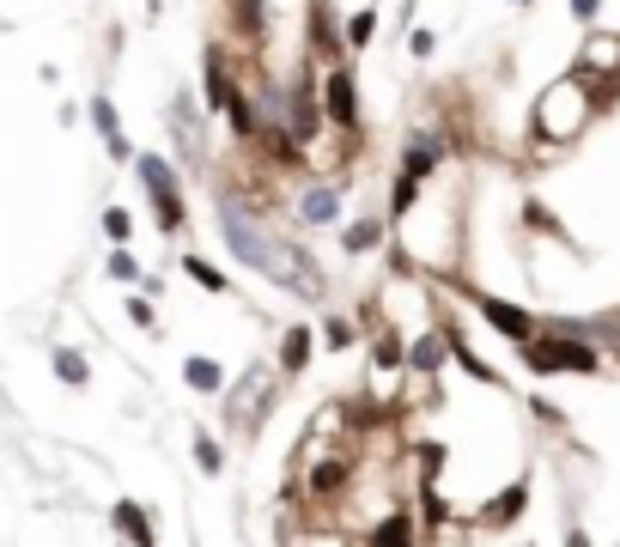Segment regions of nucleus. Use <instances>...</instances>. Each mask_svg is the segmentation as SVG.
Returning <instances> with one entry per match:
<instances>
[{"label":"nucleus","instance_id":"nucleus-31","mask_svg":"<svg viewBox=\"0 0 620 547\" xmlns=\"http://www.w3.org/2000/svg\"><path fill=\"white\" fill-rule=\"evenodd\" d=\"M408 49H414V55L426 61V55H432V31H414V37H408Z\"/></svg>","mask_w":620,"mask_h":547},{"label":"nucleus","instance_id":"nucleus-22","mask_svg":"<svg viewBox=\"0 0 620 547\" xmlns=\"http://www.w3.org/2000/svg\"><path fill=\"white\" fill-rule=\"evenodd\" d=\"M371 541H377V547H383V541H414V523L396 511V517H383V523L371 529Z\"/></svg>","mask_w":620,"mask_h":547},{"label":"nucleus","instance_id":"nucleus-3","mask_svg":"<svg viewBox=\"0 0 620 547\" xmlns=\"http://www.w3.org/2000/svg\"><path fill=\"white\" fill-rule=\"evenodd\" d=\"M274 383H280L274 365H250V371L238 377V389H231V402H225V420H231V426H256V420L268 414V402H274Z\"/></svg>","mask_w":620,"mask_h":547},{"label":"nucleus","instance_id":"nucleus-14","mask_svg":"<svg viewBox=\"0 0 620 547\" xmlns=\"http://www.w3.org/2000/svg\"><path fill=\"white\" fill-rule=\"evenodd\" d=\"M183 377H189V389H201V396L225 389V371H219V359H207V353H195V359L183 365Z\"/></svg>","mask_w":620,"mask_h":547},{"label":"nucleus","instance_id":"nucleus-1","mask_svg":"<svg viewBox=\"0 0 620 547\" xmlns=\"http://www.w3.org/2000/svg\"><path fill=\"white\" fill-rule=\"evenodd\" d=\"M219 231H225L231 256H238L244 268H256V274H268V280H280V286H292V292H304V298L323 292V274H310V256H304L298 244L274 238V231H262L244 207L219 201Z\"/></svg>","mask_w":620,"mask_h":547},{"label":"nucleus","instance_id":"nucleus-13","mask_svg":"<svg viewBox=\"0 0 620 547\" xmlns=\"http://www.w3.org/2000/svg\"><path fill=\"white\" fill-rule=\"evenodd\" d=\"M92 122H98V134H104V146L116 152V159H128V140H122V128H116V104H110V98H92Z\"/></svg>","mask_w":620,"mask_h":547},{"label":"nucleus","instance_id":"nucleus-9","mask_svg":"<svg viewBox=\"0 0 620 547\" xmlns=\"http://www.w3.org/2000/svg\"><path fill=\"white\" fill-rule=\"evenodd\" d=\"M438 159H444V146H438L432 134H414V140H408V159H402V177H414V183H420V177H432V171H438Z\"/></svg>","mask_w":620,"mask_h":547},{"label":"nucleus","instance_id":"nucleus-4","mask_svg":"<svg viewBox=\"0 0 620 547\" xmlns=\"http://www.w3.org/2000/svg\"><path fill=\"white\" fill-rule=\"evenodd\" d=\"M134 171H140V183H146V195H152V207H159V225L165 231H177L183 225V195H177V171L159 159V152H140L134 159Z\"/></svg>","mask_w":620,"mask_h":547},{"label":"nucleus","instance_id":"nucleus-7","mask_svg":"<svg viewBox=\"0 0 620 547\" xmlns=\"http://www.w3.org/2000/svg\"><path fill=\"white\" fill-rule=\"evenodd\" d=\"M347 475H353V462H347V456H323V462H310V499L341 493V487H347Z\"/></svg>","mask_w":620,"mask_h":547},{"label":"nucleus","instance_id":"nucleus-16","mask_svg":"<svg viewBox=\"0 0 620 547\" xmlns=\"http://www.w3.org/2000/svg\"><path fill=\"white\" fill-rule=\"evenodd\" d=\"M231 92H238V86H231V67H225V55L213 49V55H207V98L225 110V104H231Z\"/></svg>","mask_w":620,"mask_h":547},{"label":"nucleus","instance_id":"nucleus-2","mask_svg":"<svg viewBox=\"0 0 620 547\" xmlns=\"http://www.w3.org/2000/svg\"><path fill=\"white\" fill-rule=\"evenodd\" d=\"M523 365L529 371H602V359H596V347H584L578 335H566V329H554V335H529L523 341Z\"/></svg>","mask_w":620,"mask_h":547},{"label":"nucleus","instance_id":"nucleus-20","mask_svg":"<svg viewBox=\"0 0 620 547\" xmlns=\"http://www.w3.org/2000/svg\"><path fill=\"white\" fill-rule=\"evenodd\" d=\"M383 244V219H359L353 231H347V250L359 256V250H377Z\"/></svg>","mask_w":620,"mask_h":547},{"label":"nucleus","instance_id":"nucleus-30","mask_svg":"<svg viewBox=\"0 0 620 547\" xmlns=\"http://www.w3.org/2000/svg\"><path fill=\"white\" fill-rule=\"evenodd\" d=\"M128 317H134L140 329H152V304H146V298H134V304H128Z\"/></svg>","mask_w":620,"mask_h":547},{"label":"nucleus","instance_id":"nucleus-5","mask_svg":"<svg viewBox=\"0 0 620 547\" xmlns=\"http://www.w3.org/2000/svg\"><path fill=\"white\" fill-rule=\"evenodd\" d=\"M323 116H329L341 134L359 128V92H353V73H347V67H329V80H323Z\"/></svg>","mask_w":620,"mask_h":547},{"label":"nucleus","instance_id":"nucleus-28","mask_svg":"<svg viewBox=\"0 0 620 547\" xmlns=\"http://www.w3.org/2000/svg\"><path fill=\"white\" fill-rule=\"evenodd\" d=\"M523 219H529L535 231H554V238H560V225H554V213H548V207H523Z\"/></svg>","mask_w":620,"mask_h":547},{"label":"nucleus","instance_id":"nucleus-23","mask_svg":"<svg viewBox=\"0 0 620 547\" xmlns=\"http://www.w3.org/2000/svg\"><path fill=\"white\" fill-rule=\"evenodd\" d=\"M183 268H189V280H195V286H207V292H225V274H219L213 262H201V256H189Z\"/></svg>","mask_w":620,"mask_h":547},{"label":"nucleus","instance_id":"nucleus-12","mask_svg":"<svg viewBox=\"0 0 620 547\" xmlns=\"http://www.w3.org/2000/svg\"><path fill=\"white\" fill-rule=\"evenodd\" d=\"M371 365H377V371H396V365H408V341H402L390 323H383V335L371 341Z\"/></svg>","mask_w":620,"mask_h":547},{"label":"nucleus","instance_id":"nucleus-10","mask_svg":"<svg viewBox=\"0 0 620 547\" xmlns=\"http://www.w3.org/2000/svg\"><path fill=\"white\" fill-rule=\"evenodd\" d=\"M298 219H304V225H335V219H341V189H304Z\"/></svg>","mask_w":620,"mask_h":547},{"label":"nucleus","instance_id":"nucleus-18","mask_svg":"<svg viewBox=\"0 0 620 547\" xmlns=\"http://www.w3.org/2000/svg\"><path fill=\"white\" fill-rule=\"evenodd\" d=\"M116 529H122L128 541H152V517H146L134 499H122V505H116Z\"/></svg>","mask_w":620,"mask_h":547},{"label":"nucleus","instance_id":"nucleus-11","mask_svg":"<svg viewBox=\"0 0 620 547\" xmlns=\"http://www.w3.org/2000/svg\"><path fill=\"white\" fill-rule=\"evenodd\" d=\"M444 353H450V335H444V329H432V335H420V341L408 347V371L432 377V371L444 365Z\"/></svg>","mask_w":620,"mask_h":547},{"label":"nucleus","instance_id":"nucleus-24","mask_svg":"<svg viewBox=\"0 0 620 547\" xmlns=\"http://www.w3.org/2000/svg\"><path fill=\"white\" fill-rule=\"evenodd\" d=\"M195 456H201V468H207V475H219V468H225V456H219V444H213L207 432H195Z\"/></svg>","mask_w":620,"mask_h":547},{"label":"nucleus","instance_id":"nucleus-21","mask_svg":"<svg viewBox=\"0 0 620 547\" xmlns=\"http://www.w3.org/2000/svg\"><path fill=\"white\" fill-rule=\"evenodd\" d=\"M371 37H377V7H359V13L347 19V43H353V49H365Z\"/></svg>","mask_w":620,"mask_h":547},{"label":"nucleus","instance_id":"nucleus-27","mask_svg":"<svg viewBox=\"0 0 620 547\" xmlns=\"http://www.w3.org/2000/svg\"><path fill=\"white\" fill-rule=\"evenodd\" d=\"M110 274H116V280H140V262H134L128 250H116V256H110Z\"/></svg>","mask_w":620,"mask_h":547},{"label":"nucleus","instance_id":"nucleus-29","mask_svg":"<svg viewBox=\"0 0 620 547\" xmlns=\"http://www.w3.org/2000/svg\"><path fill=\"white\" fill-rule=\"evenodd\" d=\"M596 13H602V0H572V19H584V25H590Z\"/></svg>","mask_w":620,"mask_h":547},{"label":"nucleus","instance_id":"nucleus-19","mask_svg":"<svg viewBox=\"0 0 620 547\" xmlns=\"http://www.w3.org/2000/svg\"><path fill=\"white\" fill-rule=\"evenodd\" d=\"M55 377H61V383H86V377H92L86 353H73V347H61V353H55Z\"/></svg>","mask_w":620,"mask_h":547},{"label":"nucleus","instance_id":"nucleus-15","mask_svg":"<svg viewBox=\"0 0 620 547\" xmlns=\"http://www.w3.org/2000/svg\"><path fill=\"white\" fill-rule=\"evenodd\" d=\"M529 505V481H517V487H505L493 505H487V523H517V511Z\"/></svg>","mask_w":620,"mask_h":547},{"label":"nucleus","instance_id":"nucleus-17","mask_svg":"<svg viewBox=\"0 0 620 547\" xmlns=\"http://www.w3.org/2000/svg\"><path fill=\"white\" fill-rule=\"evenodd\" d=\"M280 365H286V371H304V365H310V329H298V323L286 329V341H280Z\"/></svg>","mask_w":620,"mask_h":547},{"label":"nucleus","instance_id":"nucleus-8","mask_svg":"<svg viewBox=\"0 0 620 547\" xmlns=\"http://www.w3.org/2000/svg\"><path fill=\"white\" fill-rule=\"evenodd\" d=\"M171 134H177V146L189 152V159H201V110H195L189 98L171 104Z\"/></svg>","mask_w":620,"mask_h":547},{"label":"nucleus","instance_id":"nucleus-25","mask_svg":"<svg viewBox=\"0 0 620 547\" xmlns=\"http://www.w3.org/2000/svg\"><path fill=\"white\" fill-rule=\"evenodd\" d=\"M104 231H110V244H128V231H134V219H128L122 207H110V213H104Z\"/></svg>","mask_w":620,"mask_h":547},{"label":"nucleus","instance_id":"nucleus-26","mask_svg":"<svg viewBox=\"0 0 620 547\" xmlns=\"http://www.w3.org/2000/svg\"><path fill=\"white\" fill-rule=\"evenodd\" d=\"M323 341H329V347H353V323L329 317V323H323Z\"/></svg>","mask_w":620,"mask_h":547},{"label":"nucleus","instance_id":"nucleus-6","mask_svg":"<svg viewBox=\"0 0 620 547\" xmlns=\"http://www.w3.org/2000/svg\"><path fill=\"white\" fill-rule=\"evenodd\" d=\"M475 304H481V317H487V323H493L499 335H511L517 347H523V341L535 335V317H529V310H517V304H505V298H493V292H481Z\"/></svg>","mask_w":620,"mask_h":547}]
</instances>
